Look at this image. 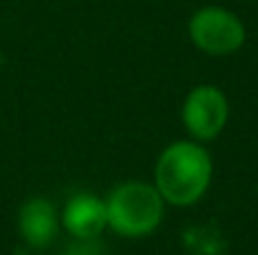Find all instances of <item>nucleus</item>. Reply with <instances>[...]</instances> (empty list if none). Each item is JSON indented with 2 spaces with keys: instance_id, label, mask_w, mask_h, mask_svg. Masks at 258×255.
Wrapping results in <instances>:
<instances>
[{
  "instance_id": "3",
  "label": "nucleus",
  "mask_w": 258,
  "mask_h": 255,
  "mask_svg": "<svg viewBox=\"0 0 258 255\" xmlns=\"http://www.w3.org/2000/svg\"><path fill=\"white\" fill-rule=\"evenodd\" d=\"M188 38L206 55H233L246 43V25L233 10L206 5L190 15Z\"/></svg>"
},
{
  "instance_id": "6",
  "label": "nucleus",
  "mask_w": 258,
  "mask_h": 255,
  "mask_svg": "<svg viewBox=\"0 0 258 255\" xmlns=\"http://www.w3.org/2000/svg\"><path fill=\"white\" fill-rule=\"evenodd\" d=\"M60 225L76 240H95L108 228L105 200L93 195V193L71 195L66 208H63V213H60Z\"/></svg>"
},
{
  "instance_id": "1",
  "label": "nucleus",
  "mask_w": 258,
  "mask_h": 255,
  "mask_svg": "<svg viewBox=\"0 0 258 255\" xmlns=\"http://www.w3.org/2000/svg\"><path fill=\"white\" fill-rule=\"evenodd\" d=\"M213 180V160L198 140H173L163 148L153 168V185L166 205H196Z\"/></svg>"
},
{
  "instance_id": "2",
  "label": "nucleus",
  "mask_w": 258,
  "mask_h": 255,
  "mask_svg": "<svg viewBox=\"0 0 258 255\" xmlns=\"http://www.w3.org/2000/svg\"><path fill=\"white\" fill-rule=\"evenodd\" d=\"M105 200L108 228L120 238H143L151 235L166 215V200L153 183L125 180L115 185Z\"/></svg>"
},
{
  "instance_id": "7",
  "label": "nucleus",
  "mask_w": 258,
  "mask_h": 255,
  "mask_svg": "<svg viewBox=\"0 0 258 255\" xmlns=\"http://www.w3.org/2000/svg\"><path fill=\"white\" fill-rule=\"evenodd\" d=\"M3 60H5V58H3V50H0V68H3Z\"/></svg>"
},
{
  "instance_id": "5",
  "label": "nucleus",
  "mask_w": 258,
  "mask_h": 255,
  "mask_svg": "<svg viewBox=\"0 0 258 255\" xmlns=\"http://www.w3.org/2000/svg\"><path fill=\"white\" fill-rule=\"evenodd\" d=\"M58 230H60V215L48 198L35 195L20 205L18 233L30 248H35V250L50 248L53 240L58 238Z\"/></svg>"
},
{
  "instance_id": "4",
  "label": "nucleus",
  "mask_w": 258,
  "mask_h": 255,
  "mask_svg": "<svg viewBox=\"0 0 258 255\" xmlns=\"http://www.w3.org/2000/svg\"><path fill=\"white\" fill-rule=\"evenodd\" d=\"M231 115V105L228 98L221 88L216 85H196L180 108V120L185 133L190 135V140L198 143H208L216 140Z\"/></svg>"
}]
</instances>
